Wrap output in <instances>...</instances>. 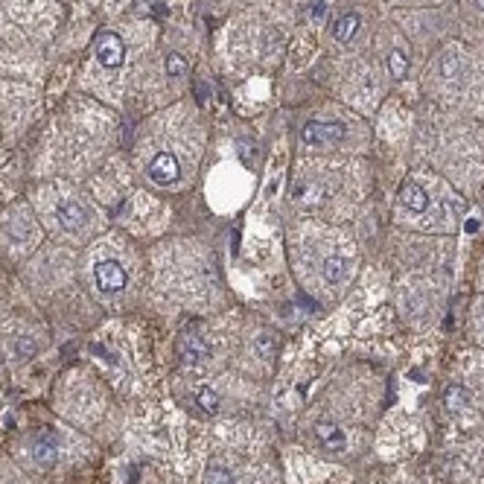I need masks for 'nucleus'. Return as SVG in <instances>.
Instances as JSON below:
<instances>
[{"label":"nucleus","instance_id":"8","mask_svg":"<svg viewBox=\"0 0 484 484\" xmlns=\"http://www.w3.org/2000/svg\"><path fill=\"white\" fill-rule=\"evenodd\" d=\"M400 202L411 213H423L426 207H429V196H426V190L420 187L417 181H406L400 187Z\"/></svg>","mask_w":484,"mask_h":484},{"label":"nucleus","instance_id":"3","mask_svg":"<svg viewBox=\"0 0 484 484\" xmlns=\"http://www.w3.org/2000/svg\"><path fill=\"white\" fill-rule=\"evenodd\" d=\"M94 277H96V286L103 292H120L126 289V268L117 263V260H99L96 268H94Z\"/></svg>","mask_w":484,"mask_h":484},{"label":"nucleus","instance_id":"15","mask_svg":"<svg viewBox=\"0 0 484 484\" xmlns=\"http://www.w3.org/2000/svg\"><path fill=\"white\" fill-rule=\"evenodd\" d=\"M166 74L173 76V79L184 76V74H187V62H184L178 53H169V55H166Z\"/></svg>","mask_w":484,"mask_h":484},{"label":"nucleus","instance_id":"11","mask_svg":"<svg viewBox=\"0 0 484 484\" xmlns=\"http://www.w3.org/2000/svg\"><path fill=\"white\" fill-rule=\"evenodd\" d=\"M321 275H324V280L330 283V286H336V283H341L347 277V260L345 257H327L321 263Z\"/></svg>","mask_w":484,"mask_h":484},{"label":"nucleus","instance_id":"5","mask_svg":"<svg viewBox=\"0 0 484 484\" xmlns=\"http://www.w3.org/2000/svg\"><path fill=\"white\" fill-rule=\"evenodd\" d=\"M55 219H59V225L64 227V231H79V227L88 225L91 213L79 202H62L59 207H55Z\"/></svg>","mask_w":484,"mask_h":484},{"label":"nucleus","instance_id":"1","mask_svg":"<svg viewBox=\"0 0 484 484\" xmlns=\"http://www.w3.org/2000/svg\"><path fill=\"white\" fill-rule=\"evenodd\" d=\"M341 137H345V126L341 123H306L301 132L304 146H333Z\"/></svg>","mask_w":484,"mask_h":484},{"label":"nucleus","instance_id":"21","mask_svg":"<svg viewBox=\"0 0 484 484\" xmlns=\"http://www.w3.org/2000/svg\"><path fill=\"white\" fill-rule=\"evenodd\" d=\"M478 6H481V9H484V0H478Z\"/></svg>","mask_w":484,"mask_h":484},{"label":"nucleus","instance_id":"7","mask_svg":"<svg viewBox=\"0 0 484 484\" xmlns=\"http://www.w3.org/2000/svg\"><path fill=\"white\" fill-rule=\"evenodd\" d=\"M316 438H318V444H321L327 452H345V449H347L345 432H341L338 426H333V423H318V426H316Z\"/></svg>","mask_w":484,"mask_h":484},{"label":"nucleus","instance_id":"20","mask_svg":"<svg viewBox=\"0 0 484 484\" xmlns=\"http://www.w3.org/2000/svg\"><path fill=\"white\" fill-rule=\"evenodd\" d=\"M478 227H481V222H478V219H467V234H476Z\"/></svg>","mask_w":484,"mask_h":484},{"label":"nucleus","instance_id":"13","mask_svg":"<svg viewBox=\"0 0 484 484\" xmlns=\"http://www.w3.org/2000/svg\"><path fill=\"white\" fill-rule=\"evenodd\" d=\"M196 406L205 411V415H216L219 411V397L213 394L210 388H198L196 391Z\"/></svg>","mask_w":484,"mask_h":484},{"label":"nucleus","instance_id":"6","mask_svg":"<svg viewBox=\"0 0 484 484\" xmlns=\"http://www.w3.org/2000/svg\"><path fill=\"white\" fill-rule=\"evenodd\" d=\"M33 458L41 464V467H53L59 461V444H55V435L50 429L38 432L33 438Z\"/></svg>","mask_w":484,"mask_h":484},{"label":"nucleus","instance_id":"18","mask_svg":"<svg viewBox=\"0 0 484 484\" xmlns=\"http://www.w3.org/2000/svg\"><path fill=\"white\" fill-rule=\"evenodd\" d=\"M324 15H327V0H316V3L309 6V18L318 24V21H324Z\"/></svg>","mask_w":484,"mask_h":484},{"label":"nucleus","instance_id":"10","mask_svg":"<svg viewBox=\"0 0 484 484\" xmlns=\"http://www.w3.org/2000/svg\"><path fill=\"white\" fill-rule=\"evenodd\" d=\"M359 15L356 12H345L341 18H336V24H333V38L336 41H341V44H347V41L359 33Z\"/></svg>","mask_w":484,"mask_h":484},{"label":"nucleus","instance_id":"12","mask_svg":"<svg viewBox=\"0 0 484 484\" xmlns=\"http://www.w3.org/2000/svg\"><path fill=\"white\" fill-rule=\"evenodd\" d=\"M388 70H391L394 79H406V74H408V55H406L403 50H391V55H388Z\"/></svg>","mask_w":484,"mask_h":484},{"label":"nucleus","instance_id":"14","mask_svg":"<svg viewBox=\"0 0 484 484\" xmlns=\"http://www.w3.org/2000/svg\"><path fill=\"white\" fill-rule=\"evenodd\" d=\"M440 74L444 79H455L461 74V55L458 53H444V59H440Z\"/></svg>","mask_w":484,"mask_h":484},{"label":"nucleus","instance_id":"9","mask_svg":"<svg viewBox=\"0 0 484 484\" xmlns=\"http://www.w3.org/2000/svg\"><path fill=\"white\" fill-rule=\"evenodd\" d=\"M207 345H205V338L202 336H193V333H187L181 338V359L184 362H202V359H207Z\"/></svg>","mask_w":484,"mask_h":484},{"label":"nucleus","instance_id":"4","mask_svg":"<svg viewBox=\"0 0 484 484\" xmlns=\"http://www.w3.org/2000/svg\"><path fill=\"white\" fill-rule=\"evenodd\" d=\"M96 59L103 67H120L123 59H126V47H123L120 35H114V33L99 35L96 38Z\"/></svg>","mask_w":484,"mask_h":484},{"label":"nucleus","instance_id":"19","mask_svg":"<svg viewBox=\"0 0 484 484\" xmlns=\"http://www.w3.org/2000/svg\"><path fill=\"white\" fill-rule=\"evenodd\" d=\"M257 350H260V356H268V359H272V353H275L272 336H260V338H257Z\"/></svg>","mask_w":484,"mask_h":484},{"label":"nucleus","instance_id":"17","mask_svg":"<svg viewBox=\"0 0 484 484\" xmlns=\"http://www.w3.org/2000/svg\"><path fill=\"white\" fill-rule=\"evenodd\" d=\"M461 403H467V391H464V388H449V391H447V406H449V408H452V406L458 408Z\"/></svg>","mask_w":484,"mask_h":484},{"label":"nucleus","instance_id":"2","mask_svg":"<svg viewBox=\"0 0 484 484\" xmlns=\"http://www.w3.org/2000/svg\"><path fill=\"white\" fill-rule=\"evenodd\" d=\"M149 178L158 184V187H173V184L181 178V166L178 158L173 152H158L149 164Z\"/></svg>","mask_w":484,"mask_h":484},{"label":"nucleus","instance_id":"16","mask_svg":"<svg viewBox=\"0 0 484 484\" xmlns=\"http://www.w3.org/2000/svg\"><path fill=\"white\" fill-rule=\"evenodd\" d=\"M207 484H234V476L225 467H210L207 469Z\"/></svg>","mask_w":484,"mask_h":484}]
</instances>
